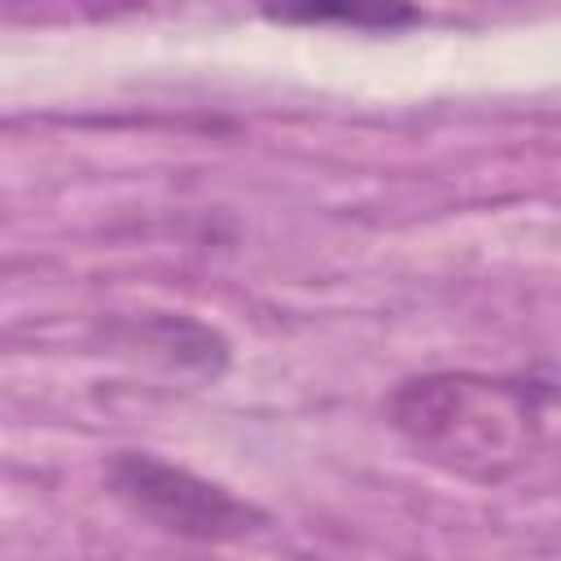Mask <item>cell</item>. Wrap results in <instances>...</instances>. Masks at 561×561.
Returning <instances> with one entry per match:
<instances>
[{"instance_id": "1", "label": "cell", "mask_w": 561, "mask_h": 561, "mask_svg": "<svg viewBox=\"0 0 561 561\" xmlns=\"http://www.w3.org/2000/svg\"><path fill=\"white\" fill-rule=\"evenodd\" d=\"M390 421L425 460L478 482H500L535 451L539 399L517 381L430 373L394 390Z\"/></svg>"}, {"instance_id": "2", "label": "cell", "mask_w": 561, "mask_h": 561, "mask_svg": "<svg viewBox=\"0 0 561 561\" xmlns=\"http://www.w3.org/2000/svg\"><path fill=\"white\" fill-rule=\"evenodd\" d=\"M110 486L140 517H149L153 526L184 535V539L224 543V539L250 535L263 522V513L254 504L237 500L219 482H206V478L188 473L184 465H171L149 451H118L110 460Z\"/></svg>"}]
</instances>
